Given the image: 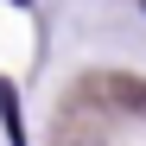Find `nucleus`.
I'll use <instances>...</instances> for the list:
<instances>
[{
    "instance_id": "f257e3e1",
    "label": "nucleus",
    "mask_w": 146,
    "mask_h": 146,
    "mask_svg": "<svg viewBox=\"0 0 146 146\" xmlns=\"http://www.w3.org/2000/svg\"><path fill=\"white\" fill-rule=\"evenodd\" d=\"M0 121H7V140H13V146H26V127H19V95H13V83H0Z\"/></svg>"
},
{
    "instance_id": "f03ea898",
    "label": "nucleus",
    "mask_w": 146,
    "mask_h": 146,
    "mask_svg": "<svg viewBox=\"0 0 146 146\" xmlns=\"http://www.w3.org/2000/svg\"><path fill=\"white\" fill-rule=\"evenodd\" d=\"M140 7H146V0H140Z\"/></svg>"
}]
</instances>
